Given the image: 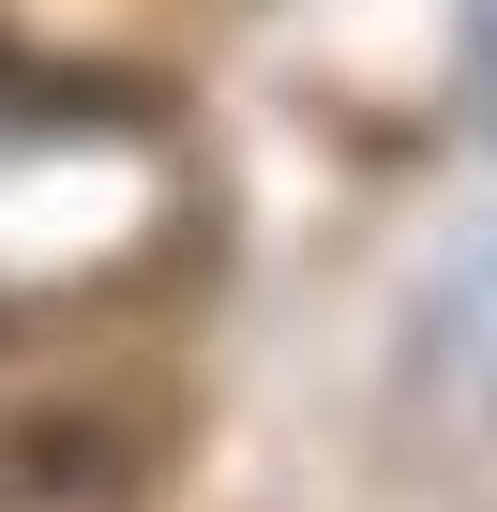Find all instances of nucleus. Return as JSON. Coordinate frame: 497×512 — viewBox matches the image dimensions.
<instances>
[{
  "label": "nucleus",
  "instance_id": "nucleus-1",
  "mask_svg": "<svg viewBox=\"0 0 497 512\" xmlns=\"http://www.w3.org/2000/svg\"><path fill=\"white\" fill-rule=\"evenodd\" d=\"M46 91H61V76H46L31 46H0V136H31V121H46Z\"/></svg>",
  "mask_w": 497,
  "mask_h": 512
}]
</instances>
